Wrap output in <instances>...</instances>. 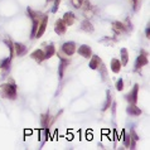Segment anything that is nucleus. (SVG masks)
<instances>
[{
  "instance_id": "1",
  "label": "nucleus",
  "mask_w": 150,
  "mask_h": 150,
  "mask_svg": "<svg viewBox=\"0 0 150 150\" xmlns=\"http://www.w3.org/2000/svg\"><path fill=\"white\" fill-rule=\"evenodd\" d=\"M3 91L9 99H15L16 97V87L14 85H4L3 86Z\"/></svg>"
},
{
  "instance_id": "2",
  "label": "nucleus",
  "mask_w": 150,
  "mask_h": 150,
  "mask_svg": "<svg viewBox=\"0 0 150 150\" xmlns=\"http://www.w3.org/2000/svg\"><path fill=\"white\" fill-rule=\"evenodd\" d=\"M138 92H139V86L138 85H135L134 86V90L129 93V95H126L125 97H126V100L130 102L131 105H135L138 102Z\"/></svg>"
},
{
  "instance_id": "3",
  "label": "nucleus",
  "mask_w": 150,
  "mask_h": 150,
  "mask_svg": "<svg viewBox=\"0 0 150 150\" xmlns=\"http://www.w3.org/2000/svg\"><path fill=\"white\" fill-rule=\"evenodd\" d=\"M62 51H63L67 55H72L76 52V44L73 43V42H67V43H64L63 46H62Z\"/></svg>"
},
{
  "instance_id": "4",
  "label": "nucleus",
  "mask_w": 150,
  "mask_h": 150,
  "mask_svg": "<svg viewBox=\"0 0 150 150\" xmlns=\"http://www.w3.org/2000/svg\"><path fill=\"white\" fill-rule=\"evenodd\" d=\"M78 54H81L82 57H85V58H88L90 55L92 54L91 48H90L88 46H81L78 48Z\"/></svg>"
},
{
  "instance_id": "5",
  "label": "nucleus",
  "mask_w": 150,
  "mask_h": 150,
  "mask_svg": "<svg viewBox=\"0 0 150 150\" xmlns=\"http://www.w3.org/2000/svg\"><path fill=\"white\" fill-rule=\"evenodd\" d=\"M66 29H67V25L64 24L63 20H57V23H55V32H57V34H63Z\"/></svg>"
},
{
  "instance_id": "6",
  "label": "nucleus",
  "mask_w": 150,
  "mask_h": 150,
  "mask_svg": "<svg viewBox=\"0 0 150 150\" xmlns=\"http://www.w3.org/2000/svg\"><path fill=\"white\" fill-rule=\"evenodd\" d=\"M47 23H48V18L46 16V18L43 19V22H42V24H40V27H39V30H38V32L36 33L37 38H40L42 36H43L44 30H46V27H47Z\"/></svg>"
},
{
  "instance_id": "7",
  "label": "nucleus",
  "mask_w": 150,
  "mask_h": 150,
  "mask_svg": "<svg viewBox=\"0 0 150 150\" xmlns=\"http://www.w3.org/2000/svg\"><path fill=\"white\" fill-rule=\"evenodd\" d=\"M126 111H127L129 115H131V116H138V115L141 114V110L138 109V107L135 106V105H131V106H129Z\"/></svg>"
},
{
  "instance_id": "8",
  "label": "nucleus",
  "mask_w": 150,
  "mask_h": 150,
  "mask_svg": "<svg viewBox=\"0 0 150 150\" xmlns=\"http://www.w3.org/2000/svg\"><path fill=\"white\" fill-rule=\"evenodd\" d=\"M111 69H112V72H115V73H118V72H120V69H121L120 61H117L116 58H114L112 61H111Z\"/></svg>"
},
{
  "instance_id": "9",
  "label": "nucleus",
  "mask_w": 150,
  "mask_h": 150,
  "mask_svg": "<svg viewBox=\"0 0 150 150\" xmlns=\"http://www.w3.org/2000/svg\"><path fill=\"white\" fill-rule=\"evenodd\" d=\"M14 47H15L16 55H23L24 53H25V51H27V47L23 46L22 43H15V44H14Z\"/></svg>"
},
{
  "instance_id": "10",
  "label": "nucleus",
  "mask_w": 150,
  "mask_h": 150,
  "mask_svg": "<svg viewBox=\"0 0 150 150\" xmlns=\"http://www.w3.org/2000/svg\"><path fill=\"white\" fill-rule=\"evenodd\" d=\"M146 63H148V58H146L145 55H140V57H138L136 62H135V67L140 68V67H142V66H145Z\"/></svg>"
},
{
  "instance_id": "11",
  "label": "nucleus",
  "mask_w": 150,
  "mask_h": 150,
  "mask_svg": "<svg viewBox=\"0 0 150 150\" xmlns=\"http://www.w3.org/2000/svg\"><path fill=\"white\" fill-rule=\"evenodd\" d=\"M63 22H64L66 25H71V24H73V22H75V15H73L72 13H66Z\"/></svg>"
},
{
  "instance_id": "12",
  "label": "nucleus",
  "mask_w": 150,
  "mask_h": 150,
  "mask_svg": "<svg viewBox=\"0 0 150 150\" xmlns=\"http://www.w3.org/2000/svg\"><path fill=\"white\" fill-rule=\"evenodd\" d=\"M100 58L97 57V55H93V58H92V61L90 62V68L91 69H97L99 68V64H100Z\"/></svg>"
},
{
  "instance_id": "13",
  "label": "nucleus",
  "mask_w": 150,
  "mask_h": 150,
  "mask_svg": "<svg viewBox=\"0 0 150 150\" xmlns=\"http://www.w3.org/2000/svg\"><path fill=\"white\" fill-rule=\"evenodd\" d=\"M32 58L34 59H38V61H42V59H44V52L38 49V51H34L32 53Z\"/></svg>"
},
{
  "instance_id": "14",
  "label": "nucleus",
  "mask_w": 150,
  "mask_h": 150,
  "mask_svg": "<svg viewBox=\"0 0 150 150\" xmlns=\"http://www.w3.org/2000/svg\"><path fill=\"white\" fill-rule=\"evenodd\" d=\"M53 54H54V47H53V46H48V47H47L46 53H44V59L51 58Z\"/></svg>"
},
{
  "instance_id": "15",
  "label": "nucleus",
  "mask_w": 150,
  "mask_h": 150,
  "mask_svg": "<svg viewBox=\"0 0 150 150\" xmlns=\"http://www.w3.org/2000/svg\"><path fill=\"white\" fill-rule=\"evenodd\" d=\"M121 57H123V64H127V61H129V57H127V49L126 48H123L121 49Z\"/></svg>"
},
{
  "instance_id": "16",
  "label": "nucleus",
  "mask_w": 150,
  "mask_h": 150,
  "mask_svg": "<svg viewBox=\"0 0 150 150\" xmlns=\"http://www.w3.org/2000/svg\"><path fill=\"white\" fill-rule=\"evenodd\" d=\"M66 64H67V61H64V59H62L61 64H59V71H58V75H59V78L63 77V69L66 67Z\"/></svg>"
},
{
  "instance_id": "17",
  "label": "nucleus",
  "mask_w": 150,
  "mask_h": 150,
  "mask_svg": "<svg viewBox=\"0 0 150 150\" xmlns=\"http://www.w3.org/2000/svg\"><path fill=\"white\" fill-rule=\"evenodd\" d=\"M33 19V28H32V38H36V33H37V28H38V20L36 18Z\"/></svg>"
},
{
  "instance_id": "18",
  "label": "nucleus",
  "mask_w": 150,
  "mask_h": 150,
  "mask_svg": "<svg viewBox=\"0 0 150 150\" xmlns=\"http://www.w3.org/2000/svg\"><path fill=\"white\" fill-rule=\"evenodd\" d=\"M82 25H83V29H85V30H88V32H92V30H93L91 23H88V22H83Z\"/></svg>"
},
{
  "instance_id": "19",
  "label": "nucleus",
  "mask_w": 150,
  "mask_h": 150,
  "mask_svg": "<svg viewBox=\"0 0 150 150\" xmlns=\"http://www.w3.org/2000/svg\"><path fill=\"white\" fill-rule=\"evenodd\" d=\"M116 88H117V91H123V88H124V81L121 78L116 82Z\"/></svg>"
},
{
  "instance_id": "20",
  "label": "nucleus",
  "mask_w": 150,
  "mask_h": 150,
  "mask_svg": "<svg viewBox=\"0 0 150 150\" xmlns=\"http://www.w3.org/2000/svg\"><path fill=\"white\" fill-rule=\"evenodd\" d=\"M110 103H111V97H110V92H107V101H106V103H105V106H103V110H107L110 107Z\"/></svg>"
},
{
  "instance_id": "21",
  "label": "nucleus",
  "mask_w": 150,
  "mask_h": 150,
  "mask_svg": "<svg viewBox=\"0 0 150 150\" xmlns=\"http://www.w3.org/2000/svg\"><path fill=\"white\" fill-rule=\"evenodd\" d=\"M9 63H10V58H8V59H4L3 61V63H1V68H8V66H9Z\"/></svg>"
},
{
  "instance_id": "22",
  "label": "nucleus",
  "mask_w": 150,
  "mask_h": 150,
  "mask_svg": "<svg viewBox=\"0 0 150 150\" xmlns=\"http://www.w3.org/2000/svg\"><path fill=\"white\" fill-rule=\"evenodd\" d=\"M81 1H82V0H72L73 5H75L76 8H79V6H81Z\"/></svg>"
},
{
  "instance_id": "23",
  "label": "nucleus",
  "mask_w": 150,
  "mask_h": 150,
  "mask_svg": "<svg viewBox=\"0 0 150 150\" xmlns=\"http://www.w3.org/2000/svg\"><path fill=\"white\" fill-rule=\"evenodd\" d=\"M146 36H148V38H149V36H150V29H149V27H148V29H146Z\"/></svg>"
}]
</instances>
